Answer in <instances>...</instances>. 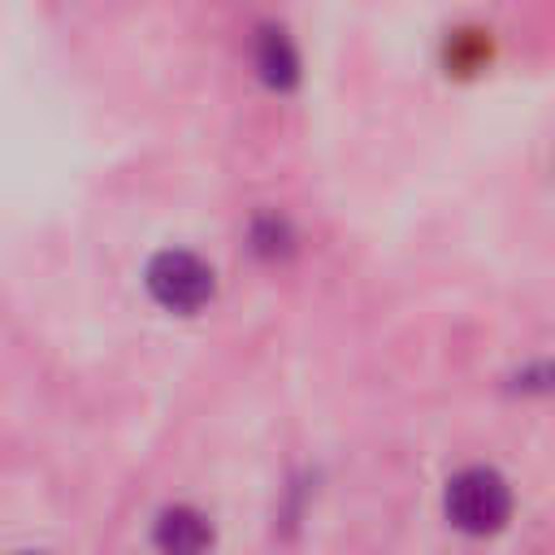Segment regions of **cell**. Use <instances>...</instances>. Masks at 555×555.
I'll return each instance as SVG.
<instances>
[{
  "mask_svg": "<svg viewBox=\"0 0 555 555\" xmlns=\"http://www.w3.org/2000/svg\"><path fill=\"white\" fill-rule=\"evenodd\" d=\"M512 499H507V486L499 473L490 468H464L460 477H451L447 486V512L460 529L468 533H486V529H499L503 516H507Z\"/></svg>",
  "mask_w": 555,
  "mask_h": 555,
  "instance_id": "1",
  "label": "cell"
},
{
  "mask_svg": "<svg viewBox=\"0 0 555 555\" xmlns=\"http://www.w3.org/2000/svg\"><path fill=\"white\" fill-rule=\"evenodd\" d=\"M147 286L165 308L195 312L212 295V269L191 251H160L147 264Z\"/></svg>",
  "mask_w": 555,
  "mask_h": 555,
  "instance_id": "2",
  "label": "cell"
},
{
  "mask_svg": "<svg viewBox=\"0 0 555 555\" xmlns=\"http://www.w3.org/2000/svg\"><path fill=\"white\" fill-rule=\"evenodd\" d=\"M152 542L160 546V555H204L212 542V529L195 507H169L160 512Z\"/></svg>",
  "mask_w": 555,
  "mask_h": 555,
  "instance_id": "3",
  "label": "cell"
},
{
  "mask_svg": "<svg viewBox=\"0 0 555 555\" xmlns=\"http://www.w3.org/2000/svg\"><path fill=\"white\" fill-rule=\"evenodd\" d=\"M260 69H264V78L278 82V87H286V82L295 78V52H291V43L282 39V30H269V35L260 39Z\"/></svg>",
  "mask_w": 555,
  "mask_h": 555,
  "instance_id": "4",
  "label": "cell"
}]
</instances>
